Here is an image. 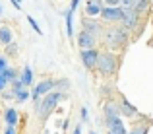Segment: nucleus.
I'll use <instances>...</instances> for the list:
<instances>
[{"mask_svg": "<svg viewBox=\"0 0 153 134\" xmlns=\"http://www.w3.org/2000/svg\"><path fill=\"white\" fill-rule=\"evenodd\" d=\"M118 64H120V60H118V56H116L114 52L105 51V52H99L97 66L95 68H97L103 76H112L116 70H118Z\"/></svg>", "mask_w": 153, "mask_h": 134, "instance_id": "nucleus-1", "label": "nucleus"}, {"mask_svg": "<svg viewBox=\"0 0 153 134\" xmlns=\"http://www.w3.org/2000/svg\"><path fill=\"white\" fill-rule=\"evenodd\" d=\"M105 39H107V45L111 49H122V47H126L130 35H128V29L122 25V27H112V29H108Z\"/></svg>", "mask_w": 153, "mask_h": 134, "instance_id": "nucleus-2", "label": "nucleus"}, {"mask_svg": "<svg viewBox=\"0 0 153 134\" xmlns=\"http://www.w3.org/2000/svg\"><path fill=\"white\" fill-rule=\"evenodd\" d=\"M99 16H101L107 23H122L124 8L122 6H105Z\"/></svg>", "mask_w": 153, "mask_h": 134, "instance_id": "nucleus-3", "label": "nucleus"}, {"mask_svg": "<svg viewBox=\"0 0 153 134\" xmlns=\"http://www.w3.org/2000/svg\"><path fill=\"white\" fill-rule=\"evenodd\" d=\"M62 93H47V97H45V101H43L41 103V107H39V115H41V119H47V115H49V113L52 111V109L56 107V103H58L60 99H62Z\"/></svg>", "mask_w": 153, "mask_h": 134, "instance_id": "nucleus-4", "label": "nucleus"}, {"mask_svg": "<svg viewBox=\"0 0 153 134\" xmlns=\"http://www.w3.org/2000/svg\"><path fill=\"white\" fill-rule=\"evenodd\" d=\"M140 16L142 14H140L136 8H126V10H124V18H122V25L126 27L128 31L134 29V27L140 23Z\"/></svg>", "mask_w": 153, "mask_h": 134, "instance_id": "nucleus-5", "label": "nucleus"}, {"mask_svg": "<svg viewBox=\"0 0 153 134\" xmlns=\"http://www.w3.org/2000/svg\"><path fill=\"white\" fill-rule=\"evenodd\" d=\"M97 58H99V51H95V49H83L82 51V62L89 70H93L97 66Z\"/></svg>", "mask_w": 153, "mask_h": 134, "instance_id": "nucleus-6", "label": "nucleus"}, {"mask_svg": "<svg viewBox=\"0 0 153 134\" xmlns=\"http://www.w3.org/2000/svg\"><path fill=\"white\" fill-rule=\"evenodd\" d=\"M107 127H108V134H128V128L122 124L120 117H108Z\"/></svg>", "mask_w": 153, "mask_h": 134, "instance_id": "nucleus-7", "label": "nucleus"}, {"mask_svg": "<svg viewBox=\"0 0 153 134\" xmlns=\"http://www.w3.org/2000/svg\"><path fill=\"white\" fill-rule=\"evenodd\" d=\"M78 47L79 49H93L95 47V35H91L89 31L83 29L82 33L78 35Z\"/></svg>", "mask_w": 153, "mask_h": 134, "instance_id": "nucleus-8", "label": "nucleus"}, {"mask_svg": "<svg viewBox=\"0 0 153 134\" xmlns=\"http://www.w3.org/2000/svg\"><path fill=\"white\" fill-rule=\"evenodd\" d=\"M52 88H54V82H51V80H45V82H39V84H37V88H35V91H33V99H39L41 95L49 93Z\"/></svg>", "mask_w": 153, "mask_h": 134, "instance_id": "nucleus-9", "label": "nucleus"}, {"mask_svg": "<svg viewBox=\"0 0 153 134\" xmlns=\"http://www.w3.org/2000/svg\"><path fill=\"white\" fill-rule=\"evenodd\" d=\"M118 105H120V115H126V117H136L138 115V109H136L126 97H122Z\"/></svg>", "mask_w": 153, "mask_h": 134, "instance_id": "nucleus-10", "label": "nucleus"}, {"mask_svg": "<svg viewBox=\"0 0 153 134\" xmlns=\"http://www.w3.org/2000/svg\"><path fill=\"white\" fill-rule=\"evenodd\" d=\"M101 10H103L101 0H89V2L85 4V14L87 16H99Z\"/></svg>", "mask_w": 153, "mask_h": 134, "instance_id": "nucleus-11", "label": "nucleus"}, {"mask_svg": "<svg viewBox=\"0 0 153 134\" xmlns=\"http://www.w3.org/2000/svg\"><path fill=\"white\" fill-rule=\"evenodd\" d=\"M105 117H120V105L118 103H112V101H108L107 105H105Z\"/></svg>", "mask_w": 153, "mask_h": 134, "instance_id": "nucleus-12", "label": "nucleus"}, {"mask_svg": "<svg viewBox=\"0 0 153 134\" xmlns=\"http://www.w3.org/2000/svg\"><path fill=\"white\" fill-rule=\"evenodd\" d=\"M83 27H85V31H89V33L95 35V37L101 33V25H99V23H95V22H89V19H85V22H83Z\"/></svg>", "mask_w": 153, "mask_h": 134, "instance_id": "nucleus-13", "label": "nucleus"}, {"mask_svg": "<svg viewBox=\"0 0 153 134\" xmlns=\"http://www.w3.org/2000/svg\"><path fill=\"white\" fill-rule=\"evenodd\" d=\"M12 31L8 29V27H0V41H2V45H10L12 43Z\"/></svg>", "mask_w": 153, "mask_h": 134, "instance_id": "nucleus-14", "label": "nucleus"}, {"mask_svg": "<svg viewBox=\"0 0 153 134\" xmlns=\"http://www.w3.org/2000/svg\"><path fill=\"white\" fill-rule=\"evenodd\" d=\"M22 82H23V86H29V84H33V72H31V68H29V66L23 68Z\"/></svg>", "mask_w": 153, "mask_h": 134, "instance_id": "nucleus-15", "label": "nucleus"}, {"mask_svg": "<svg viewBox=\"0 0 153 134\" xmlns=\"http://www.w3.org/2000/svg\"><path fill=\"white\" fill-rule=\"evenodd\" d=\"M149 4H151V0H136V10L140 12V14H146L147 10H149Z\"/></svg>", "mask_w": 153, "mask_h": 134, "instance_id": "nucleus-16", "label": "nucleus"}, {"mask_svg": "<svg viewBox=\"0 0 153 134\" xmlns=\"http://www.w3.org/2000/svg\"><path fill=\"white\" fill-rule=\"evenodd\" d=\"M4 119H6L8 124H12V127H14V124L18 123V111H14V109H8L6 115H4Z\"/></svg>", "mask_w": 153, "mask_h": 134, "instance_id": "nucleus-17", "label": "nucleus"}, {"mask_svg": "<svg viewBox=\"0 0 153 134\" xmlns=\"http://www.w3.org/2000/svg\"><path fill=\"white\" fill-rule=\"evenodd\" d=\"M72 16H74V12H70L68 10L66 12V29H68V37H72V35H74V27H72Z\"/></svg>", "mask_w": 153, "mask_h": 134, "instance_id": "nucleus-18", "label": "nucleus"}, {"mask_svg": "<svg viewBox=\"0 0 153 134\" xmlns=\"http://www.w3.org/2000/svg\"><path fill=\"white\" fill-rule=\"evenodd\" d=\"M149 132V124H138V127H134L128 134H147Z\"/></svg>", "mask_w": 153, "mask_h": 134, "instance_id": "nucleus-19", "label": "nucleus"}, {"mask_svg": "<svg viewBox=\"0 0 153 134\" xmlns=\"http://www.w3.org/2000/svg\"><path fill=\"white\" fill-rule=\"evenodd\" d=\"M27 22H29V25L33 27L35 31H37V35H41V33H43V31H41V27H39V23H37V22L33 19V16H29V18H27Z\"/></svg>", "mask_w": 153, "mask_h": 134, "instance_id": "nucleus-20", "label": "nucleus"}, {"mask_svg": "<svg viewBox=\"0 0 153 134\" xmlns=\"http://www.w3.org/2000/svg\"><path fill=\"white\" fill-rule=\"evenodd\" d=\"M27 97H29V93H27V91H25L23 88L19 89V91H16V99H18V101H25Z\"/></svg>", "mask_w": 153, "mask_h": 134, "instance_id": "nucleus-21", "label": "nucleus"}, {"mask_svg": "<svg viewBox=\"0 0 153 134\" xmlns=\"http://www.w3.org/2000/svg\"><path fill=\"white\" fill-rule=\"evenodd\" d=\"M120 6L126 10V8H134L136 6V0H120Z\"/></svg>", "mask_w": 153, "mask_h": 134, "instance_id": "nucleus-22", "label": "nucleus"}, {"mask_svg": "<svg viewBox=\"0 0 153 134\" xmlns=\"http://www.w3.org/2000/svg\"><path fill=\"white\" fill-rule=\"evenodd\" d=\"M2 74H4V76H6V78H8V80H14V78H16V72H14V70H12V68H6V70H4V72H2Z\"/></svg>", "mask_w": 153, "mask_h": 134, "instance_id": "nucleus-23", "label": "nucleus"}, {"mask_svg": "<svg viewBox=\"0 0 153 134\" xmlns=\"http://www.w3.org/2000/svg\"><path fill=\"white\" fill-rule=\"evenodd\" d=\"M8 68V62H6V58H4V56H0V74H2L4 70H6Z\"/></svg>", "mask_w": 153, "mask_h": 134, "instance_id": "nucleus-24", "label": "nucleus"}, {"mask_svg": "<svg viewBox=\"0 0 153 134\" xmlns=\"http://www.w3.org/2000/svg\"><path fill=\"white\" fill-rule=\"evenodd\" d=\"M6 84H8V78L4 74H0V89H4L6 88Z\"/></svg>", "mask_w": 153, "mask_h": 134, "instance_id": "nucleus-25", "label": "nucleus"}, {"mask_svg": "<svg viewBox=\"0 0 153 134\" xmlns=\"http://www.w3.org/2000/svg\"><path fill=\"white\" fill-rule=\"evenodd\" d=\"M107 6H120V0H103Z\"/></svg>", "mask_w": 153, "mask_h": 134, "instance_id": "nucleus-26", "label": "nucleus"}, {"mask_svg": "<svg viewBox=\"0 0 153 134\" xmlns=\"http://www.w3.org/2000/svg\"><path fill=\"white\" fill-rule=\"evenodd\" d=\"M78 4H79V0H72V4H70V12H74L76 8H78Z\"/></svg>", "mask_w": 153, "mask_h": 134, "instance_id": "nucleus-27", "label": "nucleus"}, {"mask_svg": "<svg viewBox=\"0 0 153 134\" xmlns=\"http://www.w3.org/2000/svg\"><path fill=\"white\" fill-rule=\"evenodd\" d=\"M4 134H16V128L12 127V124H8V128H6V132Z\"/></svg>", "mask_w": 153, "mask_h": 134, "instance_id": "nucleus-28", "label": "nucleus"}, {"mask_svg": "<svg viewBox=\"0 0 153 134\" xmlns=\"http://www.w3.org/2000/svg\"><path fill=\"white\" fill-rule=\"evenodd\" d=\"M10 2H12V4H14V6H16V8H18V10H19V8H22V0H10Z\"/></svg>", "mask_w": 153, "mask_h": 134, "instance_id": "nucleus-29", "label": "nucleus"}, {"mask_svg": "<svg viewBox=\"0 0 153 134\" xmlns=\"http://www.w3.org/2000/svg\"><path fill=\"white\" fill-rule=\"evenodd\" d=\"M82 119H83V121H87V109H85V107L82 109Z\"/></svg>", "mask_w": 153, "mask_h": 134, "instance_id": "nucleus-30", "label": "nucleus"}, {"mask_svg": "<svg viewBox=\"0 0 153 134\" xmlns=\"http://www.w3.org/2000/svg\"><path fill=\"white\" fill-rule=\"evenodd\" d=\"M74 134H82V127H79V124H78V127H76V130H74Z\"/></svg>", "mask_w": 153, "mask_h": 134, "instance_id": "nucleus-31", "label": "nucleus"}, {"mask_svg": "<svg viewBox=\"0 0 153 134\" xmlns=\"http://www.w3.org/2000/svg\"><path fill=\"white\" fill-rule=\"evenodd\" d=\"M0 14H2V6H0Z\"/></svg>", "mask_w": 153, "mask_h": 134, "instance_id": "nucleus-32", "label": "nucleus"}, {"mask_svg": "<svg viewBox=\"0 0 153 134\" xmlns=\"http://www.w3.org/2000/svg\"><path fill=\"white\" fill-rule=\"evenodd\" d=\"M151 4H153V0H151Z\"/></svg>", "mask_w": 153, "mask_h": 134, "instance_id": "nucleus-33", "label": "nucleus"}]
</instances>
